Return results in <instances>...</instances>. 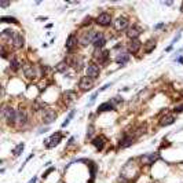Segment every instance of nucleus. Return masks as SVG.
Returning <instances> with one entry per match:
<instances>
[{
    "instance_id": "f257e3e1",
    "label": "nucleus",
    "mask_w": 183,
    "mask_h": 183,
    "mask_svg": "<svg viewBox=\"0 0 183 183\" xmlns=\"http://www.w3.org/2000/svg\"><path fill=\"white\" fill-rule=\"evenodd\" d=\"M3 117L6 118V121L8 124H14L17 121V112L11 106H4V109H3Z\"/></svg>"
},
{
    "instance_id": "f03ea898",
    "label": "nucleus",
    "mask_w": 183,
    "mask_h": 183,
    "mask_svg": "<svg viewBox=\"0 0 183 183\" xmlns=\"http://www.w3.org/2000/svg\"><path fill=\"white\" fill-rule=\"evenodd\" d=\"M61 139H62V135H61L59 132H57V134L51 135L48 139L44 140V144H46L47 149H53V147H55L57 144L61 142Z\"/></svg>"
},
{
    "instance_id": "7ed1b4c3",
    "label": "nucleus",
    "mask_w": 183,
    "mask_h": 183,
    "mask_svg": "<svg viewBox=\"0 0 183 183\" xmlns=\"http://www.w3.org/2000/svg\"><path fill=\"white\" fill-rule=\"evenodd\" d=\"M99 66L96 65V63H89L88 66L85 67V73H87V77H89V79L95 80L99 77Z\"/></svg>"
},
{
    "instance_id": "20e7f679",
    "label": "nucleus",
    "mask_w": 183,
    "mask_h": 183,
    "mask_svg": "<svg viewBox=\"0 0 183 183\" xmlns=\"http://www.w3.org/2000/svg\"><path fill=\"white\" fill-rule=\"evenodd\" d=\"M96 24L101 25V26H109L112 24V15L109 12H101L96 17Z\"/></svg>"
},
{
    "instance_id": "39448f33",
    "label": "nucleus",
    "mask_w": 183,
    "mask_h": 183,
    "mask_svg": "<svg viewBox=\"0 0 183 183\" xmlns=\"http://www.w3.org/2000/svg\"><path fill=\"white\" fill-rule=\"evenodd\" d=\"M95 33L96 32H85V33H83L81 37L79 39L80 44H81V46H88L89 43H92V41H94V37H95Z\"/></svg>"
},
{
    "instance_id": "423d86ee",
    "label": "nucleus",
    "mask_w": 183,
    "mask_h": 183,
    "mask_svg": "<svg viewBox=\"0 0 183 183\" xmlns=\"http://www.w3.org/2000/svg\"><path fill=\"white\" fill-rule=\"evenodd\" d=\"M158 160V156L156 153H150V154H144V156L140 157V161H142L143 165H152Z\"/></svg>"
},
{
    "instance_id": "0eeeda50",
    "label": "nucleus",
    "mask_w": 183,
    "mask_h": 183,
    "mask_svg": "<svg viewBox=\"0 0 183 183\" xmlns=\"http://www.w3.org/2000/svg\"><path fill=\"white\" fill-rule=\"evenodd\" d=\"M80 88L83 89V91H88V89H91V87L94 85V80L89 79V77H81L80 79V83H79Z\"/></svg>"
},
{
    "instance_id": "6e6552de",
    "label": "nucleus",
    "mask_w": 183,
    "mask_h": 183,
    "mask_svg": "<svg viewBox=\"0 0 183 183\" xmlns=\"http://www.w3.org/2000/svg\"><path fill=\"white\" fill-rule=\"evenodd\" d=\"M109 58V51H101V48H96L94 53V59L98 61L99 63H103Z\"/></svg>"
},
{
    "instance_id": "1a4fd4ad",
    "label": "nucleus",
    "mask_w": 183,
    "mask_h": 183,
    "mask_svg": "<svg viewBox=\"0 0 183 183\" xmlns=\"http://www.w3.org/2000/svg\"><path fill=\"white\" fill-rule=\"evenodd\" d=\"M106 43V39L103 36V33H101V32H96L95 33V37H94V41H92V44H94L95 48H102L105 46Z\"/></svg>"
},
{
    "instance_id": "9d476101",
    "label": "nucleus",
    "mask_w": 183,
    "mask_h": 183,
    "mask_svg": "<svg viewBox=\"0 0 183 183\" xmlns=\"http://www.w3.org/2000/svg\"><path fill=\"white\" fill-rule=\"evenodd\" d=\"M140 47H142V43H140L138 39H135V40H130V43H128V51H130L131 54H136L138 51H139Z\"/></svg>"
},
{
    "instance_id": "9b49d317",
    "label": "nucleus",
    "mask_w": 183,
    "mask_h": 183,
    "mask_svg": "<svg viewBox=\"0 0 183 183\" xmlns=\"http://www.w3.org/2000/svg\"><path fill=\"white\" fill-rule=\"evenodd\" d=\"M113 24H114L116 30H124V29L127 28V25H128V19L124 18V17H118V18L113 22Z\"/></svg>"
},
{
    "instance_id": "f8f14e48",
    "label": "nucleus",
    "mask_w": 183,
    "mask_h": 183,
    "mask_svg": "<svg viewBox=\"0 0 183 183\" xmlns=\"http://www.w3.org/2000/svg\"><path fill=\"white\" fill-rule=\"evenodd\" d=\"M55 118H57V113L54 110H46V112H44L43 120H44V123H46V124L54 123V121H55Z\"/></svg>"
},
{
    "instance_id": "ddd939ff",
    "label": "nucleus",
    "mask_w": 183,
    "mask_h": 183,
    "mask_svg": "<svg viewBox=\"0 0 183 183\" xmlns=\"http://www.w3.org/2000/svg\"><path fill=\"white\" fill-rule=\"evenodd\" d=\"M24 73H25V76H26L28 79H33V77H36V70H34V66L29 65V63L24 65Z\"/></svg>"
},
{
    "instance_id": "4468645a",
    "label": "nucleus",
    "mask_w": 183,
    "mask_h": 183,
    "mask_svg": "<svg viewBox=\"0 0 183 183\" xmlns=\"http://www.w3.org/2000/svg\"><path fill=\"white\" fill-rule=\"evenodd\" d=\"M26 121H28V117H26V113H25L24 110H19L17 112V123L18 125H25L26 124Z\"/></svg>"
},
{
    "instance_id": "2eb2a0df",
    "label": "nucleus",
    "mask_w": 183,
    "mask_h": 183,
    "mask_svg": "<svg viewBox=\"0 0 183 183\" xmlns=\"http://www.w3.org/2000/svg\"><path fill=\"white\" fill-rule=\"evenodd\" d=\"M139 34H140V30L138 28H135V26L130 28L128 29V32H127V36L130 37V40H135V39H138L139 37Z\"/></svg>"
},
{
    "instance_id": "dca6fc26",
    "label": "nucleus",
    "mask_w": 183,
    "mask_h": 183,
    "mask_svg": "<svg viewBox=\"0 0 183 183\" xmlns=\"http://www.w3.org/2000/svg\"><path fill=\"white\" fill-rule=\"evenodd\" d=\"M12 44H14L15 48H21L22 46H24V37H22L19 33H15V36L12 37Z\"/></svg>"
},
{
    "instance_id": "f3484780",
    "label": "nucleus",
    "mask_w": 183,
    "mask_h": 183,
    "mask_svg": "<svg viewBox=\"0 0 183 183\" xmlns=\"http://www.w3.org/2000/svg\"><path fill=\"white\" fill-rule=\"evenodd\" d=\"M113 109H114V105L112 103V102H105V103L99 105V108H98V112H99V113H103V112L113 110Z\"/></svg>"
},
{
    "instance_id": "a211bd4d",
    "label": "nucleus",
    "mask_w": 183,
    "mask_h": 183,
    "mask_svg": "<svg viewBox=\"0 0 183 183\" xmlns=\"http://www.w3.org/2000/svg\"><path fill=\"white\" fill-rule=\"evenodd\" d=\"M77 44V37L75 36V34H70L69 37H67V40H66V48L69 51H72V48L75 47Z\"/></svg>"
},
{
    "instance_id": "6ab92c4d",
    "label": "nucleus",
    "mask_w": 183,
    "mask_h": 183,
    "mask_svg": "<svg viewBox=\"0 0 183 183\" xmlns=\"http://www.w3.org/2000/svg\"><path fill=\"white\" fill-rule=\"evenodd\" d=\"M128 61H130V55H128V54H118V55L116 57V62H117L118 65H125Z\"/></svg>"
},
{
    "instance_id": "aec40b11",
    "label": "nucleus",
    "mask_w": 183,
    "mask_h": 183,
    "mask_svg": "<svg viewBox=\"0 0 183 183\" xmlns=\"http://www.w3.org/2000/svg\"><path fill=\"white\" fill-rule=\"evenodd\" d=\"M92 144H94L98 150H102L103 149V146H105V139L102 136H98V138H95V139L92 140Z\"/></svg>"
},
{
    "instance_id": "412c9836",
    "label": "nucleus",
    "mask_w": 183,
    "mask_h": 183,
    "mask_svg": "<svg viewBox=\"0 0 183 183\" xmlns=\"http://www.w3.org/2000/svg\"><path fill=\"white\" fill-rule=\"evenodd\" d=\"M173 121H175V117L173 116H165V117L161 120V125L162 127H165V125H171V124H173Z\"/></svg>"
},
{
    "instance_id": "4be33fe9",
    "label": "nucleus",
    "mask_w": 183,
    "mask_h": 183,
    "mask_svg": "<svg viewBox=\"0 0 183 183\" xmlns=\"http://www.w3.org/2000/svg\"><path fill=\"white\" fill-rule=\"evenodd\" d=\"M63 98H65V102L66 103H70V102H73L75 101V98H76V94L73 91H67L65 95H63Z\"/></svg>"
},
{
    "instance_id": "5701e85b",
    "label": "nucleus",
    "mask_w": 183,
    "mask_h": 183,
    "mask_svg": "<svg viewBox=\"0 0 183 183\" xmlns=\"http://www.w3.org/2000/svg\"><path fill=\"white\" fill-rule=\"evenodd\" d=\"M66 69H67V63H66V61H62V62H59V63L57 65V67H55V70H57V72H59V73L66 72Z\"/></svg>"
},
{
    "instance_id": "b1692460",
    "label": "nucleus",
    "mask_w": 183,
    "mask_h": 183,
    "mask_svg": "<svg viewBox=\"0 0 183 183\" xmlns=\"http://www.w3.org/2000/svg\"><path fill=\"white\" fill-rule=\"evenodd\" d=\"M24 149H25V144L24 143H19L17 147H15L14 150H12V154H14L15 157H18V156H21V153L24 152Z\"/></svg>"
},
{
    "instance_id": "393cba45",
    "label": "nucleus",
    "mask_w": 183,
    "mask_h": 183,
    "mask_svg": "<svg viewBox=\"0 0 183 183\" xmlns=\"http://www.w3.org/2000/svg\"><path fill=\"white\" fill-rule=\"evenodd\" d=\"M131 144H132V139L125 136L124 139L120 142V147H128V146H131Z\"/></svg>"
},
{
    "instance_id": "a878e982",
    "label": "nucleus",
    "mask_w": 183,
    "mask_h": 183,
    "mask_svg": "<svg viewBox=\"0 0 183 183\" xmlns=\"http://www.w3.org/2000/svg\"><path fill=\"white\" fill-rule=\"evenodd\" d=\"M0 21H2V22H7V24H18L17 19L12 18V17H2V18H0Z\"/></svg>"
},
{
    "instance_id": "bb28decb",
    "label": "nucleus",
    "mask_w": 183,
    "mask_h": 183,
    "mask_svg": "<svg viewBox=\"0 0 183 183\" xmlns=\"http://www.w3.org/2000/svg\"><path fill=\"white\" fill-rule=\"evenodd\" d=\"M147 44H149V46H146V53H152V50L154 47H156V41H153V40H150V41H147Z\"/></svg>"
},
{
    "instance_id": "cd10ccee",
    "label": "nucleus",
    "mask_w": 183,
    "mask_h": 183,
    "mask_svg": "<svg viewBox=\"0 0 183 183\" xmlns=\"http://www.w3.org/2000/svg\"><path fill=\"white\" fill-rule=\"evenodd\" d=\"M73 116H75V112L72 110V112H70V113H69V116H67V117L65 118V121H63V123H62V127H66V125L70 123V120H72V117H73Z\"/></svg>"
},
{
    "instance_id": "c85d7f7f",
    "label": "nucleus",
    "mask_w": 183,
    "mask_h": 183,
    "mask_svg": "<svg viewBox=\"0 0 183 183\" xmlns=\"http://www.w3.org/2000/svg\"><path fill=\"white\" fill-rule=\"evenodd\" d=\"M11 66H12V69H14V70H17L18 67L21 66V65H19V62H18L17 58H12V59H11Z\"/></svg>"
},
{
    "instance_id": "c756f323",
    "label": "nucleus",
    "mask_w": 183,
    "mask_h": 183,
    "mask_svg": "<svg viewBox=\"0 0 183 183\" xmlns=\"http://www.w3.org/2000/svg\"><path fill=\"white\" fill-rule=\"evenodd\" d=\"M175 112H176V113H182V112H183V105L175 106Z\"/></svg>"
},
{
    "instance_id": "7c9ffc66",
    "label": "nucleus",
    "mask_w": 183,
    "mask_h": 183,
    "mask_svg": "<svg viewBox=\"0 0 183 183\" xmlns=\"http://www.w3.org/2000/svg\"><path fill=\"white\" fill-rule=\"evenodd\" d=\"M109 87H110V84H105V85H103V87H102V88H101V89H99V92L105 91V89H106V88H109Z\"/></svg>"
},
{
    "instance_id": "2f4dec72",
    "label": "nucleus",
    "mask_w": 183,
    "mask_h": 183,
    "mask_svg": "<svg viewBox=\"0 0 183 183\" xmlns=\"http://www.w3.org/2000/svg\"><path fill=\"white\" fill-rule=\"evenodd\" d=\"M92 130H94V128H92V127H89V130L87 131V136H91V135H92Z\"/></svg>"
},
{
    "instance_id": "473e14b6",
    "label": "nucleus",
    "mask_w": 183,
    "mask_h": 183,
    "mask_svg": "<svg viewBox=\"0 0 183 183\" xmlns=\"http://www.w3.org/2000/svg\"><path fill=\"white\" fill-rule=\"evenodd\" d=\"M164 26V22H161V24H158V25H156V26H154V29H161Z\"/></svg>"
}]
</instances>
